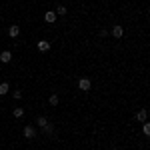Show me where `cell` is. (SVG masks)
I'll use <instances>...</instances> for the list:
<instances>
[{
    "instance_id": "15",
    "label": "cell",
    "mask_w": 150,
    "mask_h": 150,
    "mask_svg": "<svg viewBox=\"0 0 150 150\" xmlns=\"http://www.w3.org/2000/svg\"><path fill=\"white\" fill-rule=\"evenodd\" d=\"M142 130H144V134H150V124H148V122H144V126H142Z\"/></svg>"
},
{
    "instance_id": "5",
    "label": "cell",
    "mask_w": 150,
    "mask_h": 150,
    "mask_svg": "<svg viewBox=\"0 0 150 150\" xmlns=\"http://www.w3.org/2000/svg\"><path fill=\"white\" fill-rule=\"evenodd\" d=\"M10 60H12V54H10V50H4V52L0 54V62H4V64H6V62H10Z\"/></svg>"
},
{
    "instance_id": "2",
    "label": "cell",
    "mask_w": 150,
    "mask_h": 150,
    "mask_svg": "<svg viewBox=\"0 0 150 150\" xmlns=\"http://www.w3.org/2000/svg\"><path fill=\"white\" fill-rule=\"evenodd\" d=\"M36 48H38L40 52H48V50H50V42H46V40H40V42L36 44Z\"/></svg>"
},
{
    "instance_id": "14",
    "label": "cell",
    "mask_w": 150,
    "mask_h": 150,
    "mask_svg": "<svg viewBox=\"0 0 150 150\" xmlns=\"http://www.w3.org/2000/svg\"><path fill=\"white\" fill-rule=\"evenodd\" d=\"M22 114H24V110H22V108H14V116H16V118H20Z\"/></svg>"
},
{
    "instance_id": "8",
    "label": "cell",
    "mask_w": 150,
    "mask_h": 150,
    "mask_svg": "<svg viewBox=\"0 0 150 150\" xmlns=\"http://www.w3.org/2000/svg\"><path fill=\"white\" fill-rule=\"evenodd\" d=\"M44 20H46V22H54V20H56V12H46V14H44Z\"/></svg>"
},
{
    "instance_id": "16",
    "label": "cell",
    "mask_w": 150,
    "mask_h": 150,
    "mask_svg": "<svg viewBox=\"0 0 150 150\" xmlns=\"http://www.w3.org/2000/svg\"><path fill=\"white\" fill-rule=\"evenodd\" d=\"M12 96L18 100V98H22V92H20V90H14V92H12Z\"/></svg>"
},
{
    "instance_id": "6",
    "label": "cell",
    "mask_w": 150,
    "mask_h": 150,
    "mask_svg": "<svg viewBox=\"0 0 150 150\" xmlns=\"http://www.w3.org/2000/svg\"><path fill=\"white\" fill-rule=\"evenodd\" d=\"M8 34H10V38H16V36L20 34V28L14 24V26H10V28H8Z\"/></svg>"
},
{
    "instance_id": "7",
    "label": "cell",
    "mask_w": 150,
    "mask_h": 150,
    "mask_svg": "<svg viewBox=\"0 0 150 150\" xmlns=\"http://www.w3.org/2000/svg\"><path fill=\"white\" fill-rule=\"evenodd\" d=\"M146 116H148V112L142 108V110H138V112H136V120H140V122H146Z\"/></svg>"
},
{
    "instance_id": "9",
    "label": "cell",
    "mask_w": 150,
    "mask_h": 150,
    "mask_svg": "<svg viewBox=\"0 0 150 150\" xmlns=\"http://www.w3.org/2000/svg\"><path fill=\"white\" fill-rule=\"evenodd\" d=\"M8 90H10V86H8L6 82H2V84H0V96H4V94H8Z\"/></svg>"
},
{
    "instance_id": "11",
    "label": "cell",
    "mask_w": 150,
    "mask_h": 150,
    "mask_svg": "<svg viewBox=\"0 0 150 150\" xmlns=\"http://www.w3.org/2000/svg\"><path fill=\"white\" fill-rule=\"evenodd\" d=\"M66 12H68V10H66V6H58V10H56V16H58V14H60V16H64Z\"/></svg>"
},
{
    "instance_id": "10",
    "label": "cell",
    "mask_w": 150,
    "mask_h": 150,
    "mask_svg": "<svg viewBox=\"0 0 150 150\" xmlns=\"http://www.w3.org/2000/svg\"><path fill=\"white\" fill-rule=\"evenodd\" d=\"M36 124H40V126L44 128V126H46V124H48V120H46V118H44V116H40V118L36 120Z\"/></svg>"
},
{
    "instance_id": "3",
    "label": "cell",
    "mask_w": 150,
    "mask_h": 150,
    "mask_svg": "<svg viewBox=\"0 0 150 150\" xmlns=\"http://www.w3.org/2000/svg\"><path fill=\"white\" fill-rule=\"evenodd\" d=\"M78 88L84 90V92H86V90H90V80H88V78H82V80L78 82Z\"/></svg>"
},
{
    "instance_id": "13",
    "label": "cell",
    "mask_w": 150,
    "mask_h": 150,
    "mask_svg": "<svg viewBox=\"0 0 150 150\" xmlns=\"http://www.w3.org/2000/svg\"><path fill=\"white\" fill-rule=\"evenodd\" d=\"M44 132H46V134H52V132H54V126H52V124H46V126H44Z\"/></svg>"
},
{
    "instance_id": "4",
    "label": "cell",
    "mask_w": 150,
    "mask_h": 150,
    "mask_svg": "<svg viewBox=\"0 0 150 150\" xmlns=\"http://www.w3.org/2000/svg\"><path fill=\"white\" fill-rule=\"evenodd\" d=\"M122 34H124V28L122 26H112V36L114 38H122Z\"/></svg>"
},
{
    "instance_id": "1",
    "label": "cell",
    "mask_w": 150,
    "mask_h": 150,
    "mask_svg": "<svg viewBox=\"0 0 150 150\" xmlns=\"http://www.w3.org/2000/svg\"><path fill=\"white\" fill-rule=\"evenodd\" d=\"M22 134L26 136V138H34V134H36V130H34V126H24V130H22Z\"/></svg>"
},
{
    "instance_id": "12",
    "label": "cell",
    "mask_w": 150,
    "mask_h": 150,
    "mask_svg": "<svg viewBox=\"0 0 150 150\" xmlns=\"http://www.w3.org/2000/svg\"><path fill=\"white\" fill-rule=\"evenodd\" d=\"M50 104H52V106L58 104V94H52V96H50Z\"/></svg>"
}]
</instances>
